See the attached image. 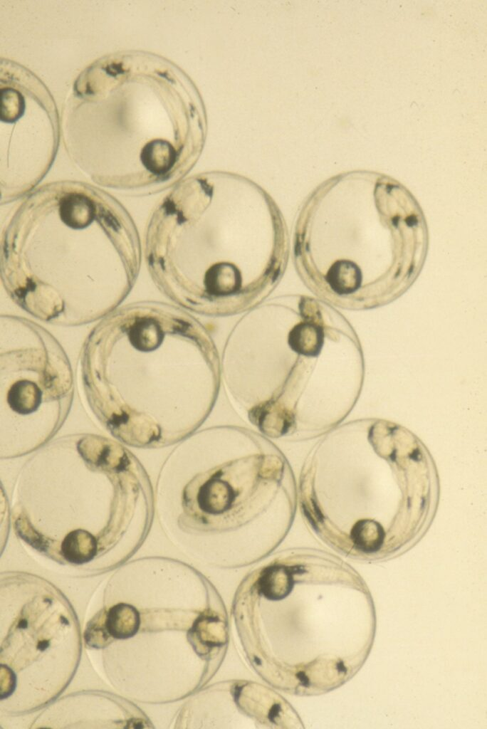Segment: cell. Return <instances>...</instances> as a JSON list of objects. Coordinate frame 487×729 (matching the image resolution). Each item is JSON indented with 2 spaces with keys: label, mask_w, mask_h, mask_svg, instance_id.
Returning a JSON list of instances; mask_svg holds the SVG:
<instances>
[{
  "label": "cell",
  "mask_w": 487,
  "mask_h": 729,
  "mask_svg": "<svg viewBox=\"0 0 487 729\" xmlns=\"http://www.w3.org/2000/svg\"><path fill=\"white\" fill-rule=\"evenodd\" d=\"M297 485L281 449L258 431L197 430L164 459L155 512L167 540L189 560L235 569L265 559L294 520Z\"/></svg>",
  "instance_id": "4"
},
{
  "label": "cell",
  "mask_w": 487,
  "mask_h": 729,
  "mask_svg": "<svg viewBox=\"0 0 487 729\" xmlns=\"http://www.w3.org/2000/svg\"><path fill=\"white\" fill-rule=\"evenodd\" d=\"M90 415L136 448L174 444L211 412L220 357L206 328L180 308L154 301L117 308L92 330L79 359Z\"/></svg>",
  "instance_id": "2"
},
{
  "label": "cell",
  "mask_w": 487,
  "mask_h": 729,
  "mask_svg": "<svg viewBox=\"0 0 487 729\" xmlns=\"http://www.w3.org/2000/svg\"><path fill=\"white\" fill-rule=\"evenodd\" d=\"M145 238L161 291L209 316L246 312L264 300L288 259L287 230L273 199L226 172L199 174L174 188L152 214Z\"/></svg>",
  "instance_id": "6"
},
{
  "label": "cell",
  "mask_w": 487,
  "mask_h": 729,
  "mask_svg": "<svg viewBox=\"0 0 487 729\" xmlns=\"http://www.w3.org/2000/svg\"><path fill=\"white\" fill-rule=\"evenodd\" d=\"M74 610L48 580L1 574V711L19 715L56 699L73 679L81 654Z\"/></svg>",
  "instance_id": "12"
},
{
  "label": "cell",
  "mask_w": 487,
  "mask_h": 729,
  "mask_svg": "<svg viewBox=\"0 0 487 729\" xmlns=\"http://www.w3.org/2000/svg\"><path fill=\"white\" fill-rule=\"evenodd\" d=\"M145 714L130 701L104 691H83L54 701L30 728H152Z\"/></svg>",
  "instance_id": "15"
},
{
  "label": "cell",
  "mask_w": 487,
  "mask_h": 729,
  "mask_svg": "<svg viewBox=\"0 0 487 729\" xmlns=\"http://www.w3.org/2000/svg\"><path fill=\"white\" fill-rule=\"evenodd\" d=\"M104 592L117 602V614L103 661L121 693L142 703L174 702L216 672L228 646L227 613L197 570L144 557L117 567Z\"/></svg>",
  "instance_id": "10"
},
{
  "label": "cell",
  "mask_w": 487,
  "mask_h": 729,
  "mask_svg": "<svg viewBox=\"0 0 487 729\" xmlns=\"http://www.w3.org/2000/svg\"><path fill=\"white\" fill-rule=\"evenodd\" d=\"M15 534L38 555L83 575L116 569L140 547L155 513L145 469L122 444L93 434L50 441L14 481Z\"/></svg>",
  "instance_id": "7"
},
{
  "label": "cell",
  "mask_w": 487,
  "mask_h": 729,
  "mask_svg": "<svg viewBox=\"0 0 487 729\" xmlns=\"http://www.w3.org/2000/svg\"><path fill=\"white\" fill-rule=\"evenodd\" d=\"M175 724L182 728H304L285 698L247 680L224 681L196 691L180 710Z\"/></svg>",
  "instance_id": "14"
},
{
  "label": "cell",
  "mask_w": 487,
  "mask_h": 729,
  "mask_svg": "<svg viewBox=\"0 0 487 729\" xmlns=\"http://www.w3.org/2000/svg\"><path fill=\"white\" fill-rule=\"evenodd\" d=\"M427 241L411 193L387 176L358 170L328 179L309 195L295 222L293 254L319 298L366 310L393 301L411 285Z\"/></svg>",
  "instance_id": "9"
},
{
  "label": "cell",
  "mask_w": 487,
  "mask_h": 729,
  "mask_svg": "<svg viewBox=\"0 0 487 729\" xmlns=\"http://www.w3.org/2000/svg\"><path fill=\"white\" fill-rule=\"evenodd\" d=\"M74 378L69 360L44 327L12 315L0 317V456L34 452L65 422Z\"/></svg>",
  "instance_id": "13"
},
{
  "label": "cell",
  "mask_w": 487,
  "mask_h": 729,
  "mask_svg": "<svg viewBox=\"0 0 487 729\" xmlns=\"http://www.w3.org/2000/svg\"><path fill=\"white\" fill-rule=\"evenodd\" d=\"M141 247L127 212L97 186L52 182L22 198L1 236L10 298L46 322L79 326L117 308L137 276Z\"/></svg>",
  "instance_id": "5"
},
{
  "label": "cell",
  "mask_w": 487,
  "mask_h": 729,
  "mask_svg": "<svg viewBox=\"0 0 487 729\" xmlns=\"http://www.w3.org/2000/svg\"><path fill=\"white\" fill-rule=\"evenodd\" d=\"M303 463L298 502L310 528L351 557L380 558L423 530L436 501V471L407 428L379 418L341 423Z\"/></svg>",
  "instance_id": "8"
},
{
  "label": "cell",
  "mask_w": 487,
  "mask_h": 729,
  "mask_svg": "<svg viewBox=\"0 0 487 729\" xmlns=\"http://www.w3.org/2000/svg\"><path fill=\"white\" fill-rule=\"evenodd\" d=\"M221 384L234 411L269 439L303 441L349 415L361 394L358 336L333 305L287 294L250 308L220 357Z\"/></svg>",
  "instance_id": "1"
},
{
  "label": "cell",
  "mask_w": 487,
  "mask_h": 729,
  "mask_svg": "<svg viewBox=\"0 0 487 729\" xmlns=\"http://www.w3.org/2000/svg\"><path fill=\"white\" fill-rule=\"evenodd\" d=\"M248 572L232 615L246 658L269 685L313 696L345 682L372 644L375 617L360 575L327 552L284 550Z\"/></svg>",
  "instance_id": "3"
},
{
  "label": "cell",
  "mask_w": 487,
  "mask_h": 729,
  "mask_svg": "<svg viewBox=\"0 0 487 729\" xmlns=\"http://www.w3.org/2000/svg\"><path fill=\"white\" fill-rule=\"evenodd\" d=\"M116 134L80 167L95 184L125 191L154 188L194 162L204 143V107L176 65L150 56L114 63Z\"/></svg>",
  "instance_id": "11"
}]
</instances>
